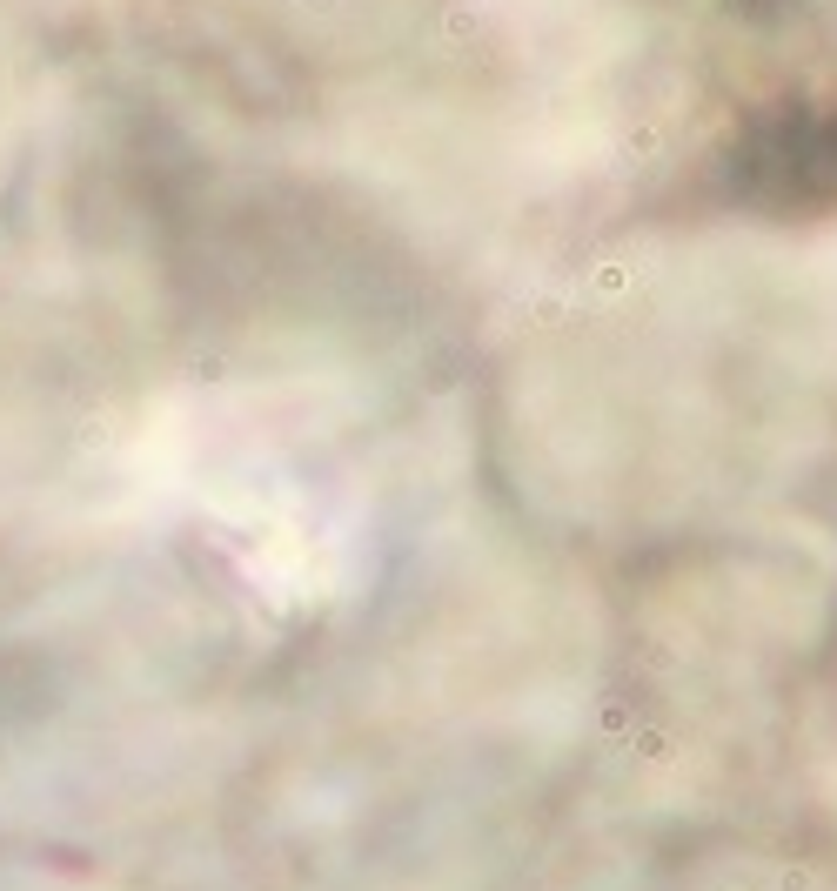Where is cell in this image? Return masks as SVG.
Instances as JSON below:
<instances>
[{
  "label": "cell",
  "mask_w": 837,
  "mask_h": 891,
  "mask_svg": "<svg viewBox=\"0 0 837 891\" xmlns=\"http://www.w3.org/2000/svg\"><path fill=\"white\" fill-rule=\"evenodd\" d=\"M724 181L744 208H764V215H824V208H837V108L757 121L730 148Z\"/></svg>",
  "instance_id": "6da1fadb"
}]
</instances>
